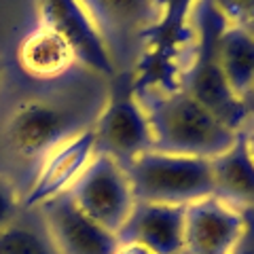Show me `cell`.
<instances>
[{
    "instance_id": "obj_14",
    "label": "cell",
    "mask_w": 254,
    "mask_h": 254,
    "mask_svg": "<svg viewBox=\"0 0 254 254\" xmlns=\"http://www.w3.org/2000/svg\"><path fill=\"white\" fill-rule=\"evenodd\" d=\"M216 195L240 208H254V163L244 146L242 133L231 148L212 159Z\"/></svg>"
},
{
    "instance_id": "obj_2",
    "label": "cell",
    "mask_w": 254,
    "mask_h": 254,
    "mask_svg": "<svg viewBox=\"0 0 254 254\" xmlns=\"http://www.w3.org/2000/svg\"><path fill=\"white\" fill-rule=\"evenodd\" d=\"M225 26V17L210 0H197L193 4V53H190L189 66L182 72V85L178 87L193 95L229 129L242 133L250 117L246 113L244 100L237 98L229 87L220 66L218 41Z\"/></svg>"
},
{
    "instance_id": "obj_11",
    "label": "cell",
    "mask_w": 254,
    "mask_h": 254,
    "mask_svg": "<svg viewBox=\"0 0 254 254\" xmlns=\"http://www.w3.org/2000/svg\"><path fill=\"white\" fill-rule=\"evenodd\" d=\"M47 237L55 254H113L117 235L76 208L70 195L41 205Z\"/></svg>"
},
{
    "instance_id": "obj_5",
    "label": "cell",
    "mask_w": 254,
    "mask_h": 254,
    "mask_svg": "<svg viewBox=\"0 0 254 254\" xmlns=\"http://www.w3.org/2000/svg\"><path fill=\"white\" fill-rule=\"evenodd\" d=\"M68 195L78 210L115 235L121 231L136 205L125 165L106 153H95Z\"/></svg>"
},
{
    "instance_id": "obj_1",
    "label": "cell",
    "mask_w": 254,
    "mask_h": 254,
    "mask_svg": "<svg viewBox=\"0 0 254 254\" xmlns=\"http://www.w3.org/2000/svg\"><path fill=\"white\" fill-rule=\"evenodd\" d=\"M133 93L148 117L155 150L214 159L231 148L240 136L182 87H148Z\"/></svg>"
},
{
    "instance_id": "obj_23",
    "label": "cell",
    "mask_w": 254,
    "mask_h": 254,
    "mask_svg": "<svg viewBox=\"0 0 254 254\" xmlns=\"http://www.w3.org/2000/svg\"><path fill=\"white\" fill-rule=\"evenodd\" d=\"M242 28H246V30H248L250 34L254 36V15H252V17H250L248 21H246V23H242Z\"/></svg>"
},
{
    "instance_id": "obj_6",
    "label": "cell",
    "mask_w": 254,
    "mask_h": 254,
    "mask_svg": "<svg viewBox=\"0 0 254 254\" xmlns=\"http://www.w3.org/2000/svg\"><path fill=\"white\" fill-rule=\"evenodd\" d=\"M246 210L218 195L189 203L182 254H233L246 231Z\"/></svg>"
},
{
    "instance_id": "obj_18",
    "label": "cell",
    "mask_w": 254,
    "mask_h": 254,
    "mask_svg": "<svg viewBox=\"0 0 254 254\" xmlns=\"http://www.w3.org/2000/svg\"><path fill=\"white\" fill-rule=\"evenodd\" d=\"M231 26H242L254 15V0H210Z\"/></svg>"
},
{
    "instance_id": "obj_15",
    "label": "cell",
    "mask_w": 254,
    "mask_h": 254,
    "mask_svg": "<svg viewBox=\"0 0 254 254\" xmlns=\"http://www.w3.org/2000/svg\"><path fill=\"white\" fill-rule=\"evenodd\" d=\"M220 66L229 87L244 98L254 87V36L242 26L227 23L218 41Z\"/></svg>"
},
{
    "instance_id": "obj_13",
    "label": "cell",
    "mask_w": 254,
    "mask_h": 254,
    "mask_svg": "<svg viewBox=\"0 0 254 254\" xmlns=\"http://www.w3.org/2000/svg\"><path fill=\"white\" fill-rule=\"evenodd\" d=\"M17 58L21 68L36 78H58L76 64L70 45L45 26H36L23 38Z\"/></svg>"
},
{
    "instance_id": "obj_7",
    "label": "cell",
    "mask_w": 254,
    "mask_h": 254,
    "mask_svg": "<svg viewBox=\"0 0 254 254\" xmlns=\"http://www.w3.org/2000/svg\"><path fill=\"white\" fill-rule=\"evenodd\" d=\"M38 26L60 34L70 45L76 64L104 76H115L117 66L104 38L95 28L81 0H36Z\"/></svg>"
},
{
    "instance_id": "obj_9",
    "label": "cell",
    "mask_w": 254,
    "mask_h": 254,
    "mask_svg": "<svg viewBox=\"0 0 254 254\" xmlns=\"http://www.w3.org/2000/svg\"><path fill=\"white\" fill-rule=\"evenodd\" d=\"M91 129L98 153L115 157L123 165L136 155L153 148L148 117L133 89L110 95Z\"/></svg>"
},
{
    "instance_id": "obj_16",
    "label": "cell",
    "mask_w": 254,
    "mask_h": 254,
    "mask_svg": "<svg viewBox=\"0 0 254 254\" xmlns=\"http://www.w3.org/2000/svg\"><path fill=\"white\" fill-rule=\"evenodd\" d=\"M0 254H55L36 231L21 225H9L0 231Z\"/></svg>"
},
{
    "instance_id": "obj_20",
    "label": "cell",
    "mask_w": 254,
    "mask_h": 254,
    "mask_svg": "<svg viewBox=\"0 0 254 254\" xmlns=\"http://www.w3.org/2000/svg\"><path fill=\"white\" fill-rule=\"evenodd\" d=\"M113 254H153L148 248H144V246H140L136 242H117V248L113 250Z\"/></svg>"
},
{
    "instance_id": "obj_22",
    "label": "cell",
    "mask_w": 254,
    "mask_h": 254,
    "mask_svg": "<svg viewBox=\"0 0 254 254\" xmlns=\"http://www.w3.org/2000/svg\"><path fill=\"white\" fill-rule=\"evenodd\" d=\"M242 100H244V106H246V113H248V117L254 119V87L244 95Z\"/></svg>"
},
{
    "instance_id": "obj_3",
    "label": "cell",
    "mask_w": 254,
    "mask_h": 254,
    "mask_svg": "<svg viewBox=\"0 0 254 254\" xmlns=\"http://www.w3.org/2000/svg\"><path fill=\"white\" fill-rule=\"evenodd\" d=\"M136 201L189 205L216 195L212 159L148 148L125 163Z\"/></svg>"
},
{
    "instance_id": "obj_8",
    "label": "cell",
    "mask_w": 254,
    "mask_h": 254,
    "mask_svg": "<svg viewBox=\"0 0 254 254\" xmlns=\"http://www.w3.org/2000/svg\"><path fill=\"white\" fill-rule=\"evenodd\" d=\"M78 129V117L68 108L49 100H26L9 117L6 142L21 157L41 159Z\"/></svg>"
},
{
    "instance_id": "obj_12",
    "label": "cell",
    "mask_w": 254,
    "mask_h": 254,
    "mask_svg": "<svg viewBox=\"0 0 254 254\" xmlns=\"http://www.w3.org/2000/svg\"><path fill=\"white\" fill-rule=\"evenodd\" d=\"M187 205L136 201L117 240L136 242L153 254H182Z\"/></svg>"
},
{
    "instance_id": "obj_17",
    "label": "cell",
    "mask_w": 254,
    "mask_h": 254,
    "mask_svg": "<svg viewBox=\"0 0 254 254\" xmlns=\"http://www.w3.org/2000/svg\"><path fill=\"white\" fill-rule=\"evenodd\" d=\"M19 205L21 201H19L17 189H15V185L9 178H4L0 174V231L15 222Z\"/></svg>"
},
{
    "instance_id": "obj_4",
    "label": "cell",
    "mask_w": 254,
    "mask_h": 254,
    "mask_svg": "<svg viewBox=\"0 0 254 254\" xmlns=\"http://www.w3.org/2000/svg\"><path fill=\"white\" fill-rule=\"evenodd\" d=\"M104 38L117 70L133 66L146 51L161 9L157 0H81Z\"/></svg>"
},
{
    "instance_id": "obj_21",
    "label": "cell",
    "mask_w": 254,
    "mask_h": 254,
    "mask_svg": "<svg viewBox=\"0 0 254 254\" xmlns=\"http://www.w3.org/2000/svg\"><path fill=\"white\" fill-rule=\"evenodd\" d=\"M242 140H244V146H246V150H248V155H250L252 163H254V121L242 129Z\"/></svg>"
},
{
    "instance_id": "obj_10",
    "label": "cell",
    "mask_w": 254,
    "mask_h": 254,
    "mask_svg": "<svg viewBox=\"0 0 254 254\" xmlns=\"http://www.w3.org/2000/svg\"><path fill=\"white\" fill-rule=\"evenodd\" d=\"M95 153H98V144L91 127H83L62 140L58 146L41 157V165L23 197V205L28 210L41 208L55 197L66 195L87 170Z\"/></svg>"
},
{
    "instance_id": "obj_19",
    "label": "cell",
    "mask_w": 254,
    "mask_h": 254,
    "mask_svg": "<svg viewBox=\"0 0 254 254\" xmlns=\"http://www.w3.org/2000/svg\"><path fill=\"white\" fill-rule=\"evenodd\" d=\"M233 254H254V208L246 210V231Z\"/></svg>"
}]
</instances>
